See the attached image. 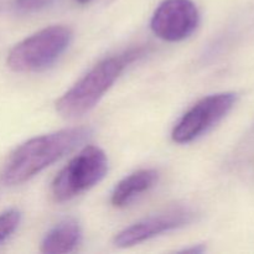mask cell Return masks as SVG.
<instances>
[{"label":"cell","instance_id":"6da1fadb","mask_svg":"<svg viewBox=\"0 0 254 254\" xmlns=\"http://www.w3.org/2000/svg\"><path fill=\"white\" fill-rule=\"evenodd\" d=\"M92 130L87 127L64 129L55 133L35 136L17 146L7 159L1 173L6 186L26 183L44 169L64 158L89 138Z\"/></svg>","mask_w":254,"mask_h":254},{"label":"cell","instance_id":"7a4b0ae2","mask_svg":"<svg viewBox=\"0 0 254 254\" xmlns=\"http://www.w3.org/2000/svg\"><path fill=\"white\" fill-rule=\"evenodd\" d=\"M141 56H144V49H131L104 59L57 101L56 111L69 119L88 113L103 98L124 69Z\"/></svg>","mask_w":254,"mask_h":254},{"label":"cell","instance_id":"3957f363","mask_svg":"<svg viewBox=\"0 0 254 254\" xmlns=\"http://www.w3.org/2000/svg\"><path fill=\"white\" fill-rule=\"evenodd\" d=\"M72 37V30L64 25L40 30L10 50L7 66L15 72H37L49 68L68 49Z\"/></svg>","mask_w":254,"mask_h":254},{"label":"cell","instance_id":"277c9868","mask_svg":"<svg viewBox=\"0 0 254 254\" xmlns=\"http://www.w3.org/2000/svg\"><path fill=\"white\" fill-rule=\"evenodd\" d=\"M108 173V158L98 146L79 151L55 178L51 195L56 202H66L101 183Z\"/></svg>","mask_w":254,"mask_h":254},{"label":"cell","instance_id":"5b68a950","mask_svg":"<svg viewBox=\"0 0 254 254\" xmlns=\"http://www.w3.org/2000/svg\"><path fill=\"white\" fill-rule=\"evenodd\" d=\"M237 99L235 92H222L202 98L176 123L171 139L178 144H188L200 138L230 113Z\"/></svg>","mask_w":254,"mask_h":254},{"label":"cell","instance_id":"8992f818","mask_svg":"<svg viewBox=\"0 0 254 254\" xmlns=\"http://www.w3.org/2000/svg\"><path fill=\"white\" fill-rule=\"evenodd\" d=\"M200 24V12L192 0H164L154 11L151 31L164 41L188 39Z\"/></svg>","mask_w":254,"mask_h":254},{"label":"cell","instance_id":"52a82bcc","mask_svg":"<svg viewBox=\"0 0 254 254\" xmlns=\"http://www.w3.org/2000/svg\"><path fill=\"white\" fill-rule=\"evenodd\" d=\"M195 218V212L188 207H173L158 215L149 216L129 227L124 228L114 237V246L128 248L188 226Z\"/></svg>","mask_w":254,"mask_h":254},{"label":"cell","instance_id":"ba28073f","mask_svg":"<svg viewBox=\"0 0 254 254\" xmlns=\"http://www.w3.org/2000/svg\"><path fill=\"white\" fill-rule=\"evenodd\" d=\"M159 173L154 169H143L130 174L119 181L113 189L111 202L114 207H126L144 192H148L156 185Z\"/></svg>","mask_w":254,"mask_h":254},{"label":"cell","instance_id":"9c48e42d","mask_svg":"<svg viewBox=\"0 0 254 254\" xmlns=\"http://www.w3.org/2000/svg\"><path fill=\"white\" fill-rule=\"evenodd\" d=\"M82 228L73 218H66L52 227L41 242V252L46 254H64L74 251L81 243Z\"/></svg>","mask_w":254,"mask_h":254},{"label":"cell","instance_id":"30bf717a","mask_svg":"<svg viewBox=\"0 0 254 254\" xmlns=\"http://www.w3.org/2000/svg\"><path fill=\"white\" fill-rule=\"evenodd\" d=\"M21 222V213L16 208H10L0 213V246L17 230Z\"/></svg>","mask_w":254,"mask_h":254},{"label":"cell","instance_id":"8fae6325","mask_svg":"<svg viewBox=\"0 0 254 254\" xmlns=\"http://www.w3.org/2000/svg\"><path fill=\"white\" fill-rule=\"evenodd\" d=\"M55 1L56 0H12L10 9L16 14H32L46 9Z\"/></svg>","mask_w":254,"mask_h":254},{"label":"cell","instance_id":"7c38bea8","mask_svg":"<svg viewBox=\"0 0 254 254\" xmlns=\"http://www.w3.org/2000/svg\"><path fill=\"white\" fill-rule=\"evenodd\" d=\"M203 251H205V248L201 247V246H197V247H192V248H186V250H184V252L186 253H202Z\"/></svg>","mask_w":254,"mask_h":254},{"label":"cell","instance_id":"4fadbf2b","mask_svg":"<svg viewBox=\"0 0 254 254\" xmlns=\"http://www.w3.org/2000/svg\"><path fill=\"white\" fill-rule=\"evenodd\" d=\"M77 2H79V4H87V2H89L91 0H76Z\"/></svg>","mask_w":254,"mask_h":254}]
</instances>
